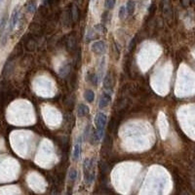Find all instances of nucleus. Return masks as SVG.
Wrapping results in <instances>:
<instances>
[{"mask_svg":"<svg viewBox=\"0 0 195 195\" xmlns=\"http://www.w3.org/2000/svg\"><path fill=\"white\" fill-rule=\"evenodd\" d=\"M94 160L91 158H86L83 162V171H84V178L88 185L93 183L95 178V170H94Z\"/></svg>","mask_w":195,"mask_h":195,"instance_id":"obj_1","label":"nucleus"},{"mask_svg":"<svg viewBox=\"0 0 195 195\" xmlns=\"http://www.w3.org/2000/svg\"><path fill=\"white\" fill-rule=\"evenodd\" d=\"M106 122H107V117H106L105 114L103 112H99L95 118V124L96 127H97V130L100 131V132H103Z\"/></svg>","mask_w":195,"mask_h":195,"instance_id":"obj_2","label":"nucleus"},{"mask_svg":"<svg viewBox=\"0 0 195 195\" xmlns=\"http://www.w3.org/2000/svg\"><path fill=\"white\" fill-rule=\"evenodd\" d=\"M91 50H92L95 54H98V55L103 54L106 50L105 43L103 41H101V40H100V41H96L91 45Z\"/></svg>","mask_w":195,"mask_h":195,"instance_id":"obj_3","label":"nucleus"},{"mask_svg":"<svg viewBox=\"0 0 195 195\" xmlns=\"http://www.w3.org/2000/svg\"><path fill=\"white\" fill-rule=\"evenodd\" d=\"M76 38L74 35H69L68 38H66V41H65V46H66V49L69 52H73L74 50L76 49Z\"/></svg>","mask_w":195,"mask_h":195,"instance_id":"obj_4","label":"nucleus"},{"mask_svg":"<svg viewBox=\"0 0 195 195\" xmlns=\"http://www.w3.org/2000/svg\"><path fill=\"white\" fill-rule=\"evenodd\" d=\"M80 153H81V138H78L77 143H75V146H74V150H73V160L74 161H77L80 157Z\"/></svg>","mask_w":195,"mask_h":195,"instance_id":"obj_5","label":"nucleus"},{"mask_svg":"<svg viewBox=\"0 0 195 195\" xmlns=\"http://www.w3.org/2000/svg\"><path fill=\"white\" fill-rule=\"evenodd\" d=\"M19 20V9L16 8V9L13 11V14L11 16V20H10V29H14V28L16 26Z\"/></svg>","mask_w":195,"mask_h":195,"instance_id":"obj_6","label":"nucleus"},{"mask_svg":"<svg viewBox=\"0 0 195 195\" xmlns=\"http://www.w3.org/2000/svg\"><path fill=\"white\" fill-rule=\"evenodd\" d=\"M112 86H113V78H112L111 73H107L103 80V87L106 90H111Z\"/></svg>","mask_w":195,"mask_h":195,"instance_id":"obj_7","label":"nucleus"},{"mask_svg":"<svg viewBox=\"0 0 195 195\" xmlns=\"http://www.w3.org/2000/svg\"><path fill=\"white\" fill-rule=\"evenodd\" d=\"M110 101H111L110 95L106 94V93H105V94H103V97L101 98L100 103H99V106H100V108H105V106L107 105L109 103H110Z\"/></svg>","mask_w":195,"mask_h":195,"instance_id":"obj_8","label":"nucleus"},{"mask_svg":"<svg viewBox=\"0 0 195 195\" xmlns=\"http://www.w3.org/2000/svg\"><path fill=\"white\" fill-rule=\"evenodd\" d=\"M89 112H90L89 107H88L87 105H83V103L79 105L78 108H77V114H78L79 117H83L85 115H87V114H89Z\"/></svg>","mask_w":195,"mask_h":195,"instance_id":"obj_9","label":"nucleus"},{"mask_svg":"<svg viewBox=\"0 0 195 195\" xmlns=\"http://www.w3.org/2000/svg\"><path fill=\"white\" fill-rule=\"evenodd\" d=\"M70 17H71V19H72L73 22H77L78 19H79V10H78V7H77L75 4H73L72 7H71Z\"/></svg>","mask_w":195,"mask_h":195,"instance_id":"obj_10","label":"nucleus"},{"mask_svg":"<svg viewBox=\"0 0 195 195\" xmlns=\"http://www.w3.org/2000/svg\"><path fill=\"white\" fill-rule=\"evenodd\" d=\"M135 8H136V3L135 1H133V0H129V1L127 2V5H126V10H127V14L128 15H133L135 12Z\"/></svg>","mask_w":195,"mask_h":195,"instance_id":"obj_11","label":"nucleus"},{"mask_svg":"<svg viewBox=\"0 0 195 195\" xmlns=\"http://www.w3.org/2000/svg\"><path fill=\"white\" fill-rule=\"evenodd\" d=\"M37 46V43L35 41V39L34 38H29L28 41H26V44H25V47L26 49H28V51H34L35 50V48Z\"/></svg>","mask_w":195,"mask_h":195,"instance_id":"obj_12","label":"nucleus"},{"mask_svg":"<svg viewBox=\"0 0 195 195\" xmlns=\"http://www.w3.org/2000/svg\"><path fill=\"white\" fill-rule=\"evenodd\" d=\"M84 97L87 100V101H89V103H93L94 100H95V94H94V92H93V91H91V90L85 91Z\"/></svg>","mask_w":195,"mask_h":195,"instance_id":"obj_13","label":"nucleus"},{"mask_svg":"<svg viewBox=\"0 0 195 195\" xmlns=\"http://www.w3.org/2000/svg\"><path fill=\"white\" fill-rule=\"evenodd\" d=\"M100 169H101V173L105 174L109 171V166L108 164L105 161H101L100 163Z\"/></svg>","mask_w":195,"mask_h":195,"instance_id":"obj_14","label":"nucleus"},{"mask_svg":"<svg viewBox=\"0 0 195 195\" xmlns=\"http://www.w3.org/2000/svg\"><path fill=\"white\" fill-rule=\"evenodd\" d=\"M116 128H117V120L115 118H111L110 122H109V125H108L109 132H113Z\"/></svg>","mask_w":195,"mask_h":195,"instance_id":"obj_15","label":"nucleus"},{"mask_svg":"<svg viewBox=\"0 0 195 195\" xmlns=\"http://www.w3.org/2000/svg\"><path fill=\"white\" fill-rule=\"evenodd\" d=\"M127 10H126V7L125 6H122L121 8H120L119 10V18L121 19V20H123V19H125L127 17Z\"/></svg>","mask_w":195,"mask_h":195,"instance_id":"obj_16","label":"nucleus"},{"mask_svg":"<svg viewBox=\"0 0 195 195\" xmlns=\"http://www.w3.org/2000/svg\"><path fill=\"white\" fill-rule=\"evenodd\" d=\"M116 0H105V8L108 10H111L114 8Z\"/></svg>","mask_w":195,"mask_h":195,"instance_id":"obj_17","label":"nucleus"},{"mask_svg":"<svg viewBox=\"0 0 195 195\" xmlns=\"http://www.w3.org/2000/svg\"><path fill=\"white\" fill-rule=\"evenodd\" d=\"M35 10H36V4H35V2H34V1L29 2L28 5V11L29 13H34V12H35Z\"/></svg>","mask_w":195,"mask_h":195,"instance_id":"obj_18","label":"nucleus"},{"mask_svg":"<svg viewBox=\"0 0 195 195\" xmlns=\"http://www.w3.org/2000/svg\"><path fill=\"white\" fill-rule=\"evenodd\" d=\"M76 177H77V172L74 169H70V171H69V181L73 183V181L76 180Z\"/></svg>","mask_w":195,"mask_h":195,"instance_id":"obj_19","label":"nucleus"},{"mask_svg":"<svg viewBox=\"0 0 195 195\" xmlns=\"http://www.w3.org/2000/svg\"><path fill=\"white\" fill-rule=\"evenodd\" d=\"M98 81H99V79H98L97 74H92V75H91V82H92V84L95 85V86H97Z\"/></svg>","mask_w":195,"mask_h":195,"instance_id":"obj_20","label":"nucleus"},{"mask_svg":"<svg viewBox=\"0 0 195 195\" xmlns=\"http://www.w3.org/2000/svg\"><path fill=\"white\" fill-rule=\"evenodd\" d=\"M110 17H111V15L109 14L108 12H105V14L103 15V20L105 21V22H108V21L110 20Z\"/></svg>","mask_w":195,"mask_h":195,"instance_id":"obj_21","label":"nucleus"},{"mask_svg":"<svg viewBox=\"0 0 195 195\" xmlns=\"http://www.w3.org/2000/svg\"><path fill=\"white\" fill-rule=\"evenodd\" d=\"M189 2H190V0H181V4H183V7H188Z\"/></svg>","mask_w":195,"mask_h":195,"instance_id":"obj_22","label":"nucleus"},{"mask_svg":"<svg viewBox=\"0 0 195 195\" xmlns=\"http://www.w3.org/2000/svg\"><path fill=\"white\" fill-rule=\"evenodd\" d=\"M135 43H136V37H135L134 39H132V41L130 42V46H129V50H130V51L132 50V48H134V46L136 45Z\"/></svg>","mask_w":195,"mask_h":195,"instance_id":"obj_23","label":"nucleus"},{"mask_svg":"<svg viewBox=\"0 0 195 195\" xmlns=\"http://www.w3.org/2000/svg\"><path fill=\"white\" fill-rule=\"evenodd\" d=\"M181 195H189L187 191H183L181 192Z\"/></svg>","mask_w":195,"mask_h":195,"instance_id":"obj_24","label":"nucleus"}]
</instances>
